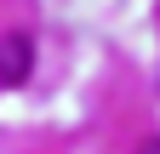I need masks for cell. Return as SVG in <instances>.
<instances>
[{"label": "cell", "instance_id": "cell-1", "mask_svg": "<svg viewBox=\"0 0 160 154\" xmlns=\"http://www.w3.org/2000/svg\"><path fill=\"white\" fill-rule=\"evenodd\" d=\"M29 69H34V40H29L23 29L0 34V86H23Z\"/></svg>", "mask_w": 160, "mask_h": 154}, {"label": "cell", "instance_id": "cell-2", "mask_svg": "<svg viewBox=\"0 0 160 154\" xmlns=\"http://www.w3.org/2000/svg\"><path fill=\"white\" fill-rule=\"evenodd\" d=\"M137 154H160V137H149V143H143V148H137Z\"/></svg>", "mask_w": 160, "mask_h": 154}]
</instances>
